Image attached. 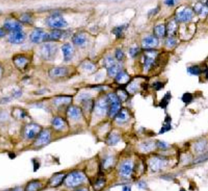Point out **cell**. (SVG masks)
<instances>
[{
    "mask_svg": "<svg viewBox=\"0 0 208 191\" xmlns=\"http://www.w3.org/2000/svg\"><path fill=\"white\" fill-rule=\"evenodd\" d=\"M57 45L54 43H46L42 45L40 50L41 57L46 61L53 60L57 53Z\"/></svg>",
    "mask_w": 208,
    "mask_h": 191,
    "instance_id": "obj_1",
    "label": "cell"
},
{
    "mask_svg": "<svg viewBox=\"0 0 208 191\" xmlns=\"http://www.w3.org/2000/svg\"><path fill=\"white\" fill-rule=\"evenodd\" d=\"M85 176L82 173L74 172L65 177L64 180L65 185L68 187H75L82 184L85 180Z\"/></svg>",
    "mask_w": 208,
    "mask_h": 191,
    "instance_id": "obj_2",
    "label": "cell"
},
{
    "mask_svg": "<svg viewBox=\"0 0 208 191\" xmlns=\"http://www.w3.org/2000/svg\"><path fill=\"white\" fill-rule=\"evenodd\" d=\"M47 25L51 28L59 29L66 27L68 25L67 21L60 14H53L46 20Z\"/></svg>",
    "mask_w": 208,
    "mask_h": 191,
    "instance_id": "obj_3",
    "label": "cell"
},
{
    "mask_svg": "<svg viewBox=\"0 0 208 191\" xmlns=\"http://www.w3.org/2000/svg\"><path fill=\"white\" fill-rule=\"evenodd\" d=\"M107 100L108 103L110 104V108L109 109L110 116L111 117L116 116L120 109V99L116 94H109L107 96Z\"/></svg>",
    "mask_w": 208,
    "mask_h": 191,
    "instance_id": "obj_4",
    "label": "cell"
},
{
    "mask_svg": "<svg viewBox=\"0 0 208 191\" xmlns=\"http://www.w3.org/2000/svg\"><path fill=\"white\" fill-rule=\"evenodd\" d=\"M42 127L36 124H29L24 128V136L27 139H32L37 137L42 131Z\"/></svg>",
    "mask_w": 208,
    "mask_h": 191,
    "instance_id": "obj_5",
    "label": "cell"
},
{
    "mask_svg": "<svg viewBox=\"0 0 208 191\" xmlns=\"http://www.w3.org/2000/svg\"><path fill=\"white\" fill-rule=\"evenodd\" d=\"M51 139V132L49 130H42L37 136L36 139L34 143L36 147H40L47 145Z\"/></svg>",
    "mask_w": 208,
    "mask_h": 191,
    "instance_id": "obj_6",
    "label": "cell"
},
{
    "mask_svg": "<svg viewBox=\"0 0 208 191\" xmlns=\"http://www.w3.org/2000/svg\"><path fill=\"white\" fill-rule=\"evenodd\" d=\"M30 39L34 44H40L48 40V34L42 29H36L31 34Z\"/></svg>",
    "mask_w": 208,
    "mask_h": 191,
    "instance_id": "obj_7",
    "label": "cell"
},
{
    "mask_svg": "<svg viewBox=\"0 0 208 191\" xmlns=\"http://www.w3.org/2000/svg\"><path fill=\"white\" fill-rule=\"evenodd\" d=\"M13 63L19 70L24 71L29 65V60L25 55H18L13 57Z\"/></svg>",
    "mask_w": 208,
    "mask_h": 191,
    "instance_id": "obj_8",
    "label": "cell"
},
{
    "mask_svg": "<svg viewBox=\"0 0 208 191\" xmlns=\"http://www.w3.org/2000/svg\"><path fill=\"white\" fill-rule=\"evenodd\" d=\"M108 110V101L107 99L100 98L99 100L94 106V111L96 116L99 117L104 116Z\"/></svg>",
    "mask_w": 208,
    "mask_h": 191,
    "instance_id": "obj_9",
    "label": "cell"
},
{
    "mask_svg": "<svg viewBox=\"0 0 208 191\" xmlns=\"http://www.w3.org/2000/svg\"><path fill=\"white\" fill-rule=\"evenodd\" d=\"M167 164V162L166 159L158 157H155L151 159L149 162L150 167L153 172H157L161 170L165 167Z\"/></svg>",
    "mask_w": 208,
    "mask_h": 191,
    "instance_id": "obj_10",
    "label": "cell"
},
{
    "mask_svg": "<svg viewBox=\"0 0 208 191\" xmlns=\"http://www.w3.org/2000/svg\"><path fill=\"white\" fill-rule=\"evenodd\" d=\"M193 17V12L189 8H185L179 12L176 15V20L178 22L189 21Z\"/></svg>",
    "mask_w": 208,
    "mask_h": 191,
    "instance_id": "obj_11",
    "label": "cell"
},
{
    "mask_svg": "<svg viewBox=\"0 0 208 191\" xmlns=\"http://www.w3.org/2000/svg\"><path fill=\"white\" fill-rule=\"evenodd\" d=\"M159 44V40L156 36H149L144 39L142 41V47L144 49H152L156 47Z\"/></svg>",
    "mask_w": 208,
    "mask_h": 191,
    "instance_id": "obj_12",
    "label": "cell"
},
{
    "mask_svg": "<svg viewBox=\"0 0 208 191\" xmlns=\"http://www.w3.org/2000/svg\"><path fill=\"white\" fill-rule=\"evenodd\" d=\"M68 69L64 67H53L49 71V75L53 78H62L67 76L68 73Z\"/></svg>",
    "mask_w": 208,
    "mask_h": 191,
    "instance_id": "obj_13",
    "label": "cell"
},
{
    "mask_svg": "<svg viewBox=\"0 0 208 191\" xmlns=\"http://www.w3.org/2000/svg\"><path fill=\"white\" fill-rule=\"evenodd\" d=\"M26 39V34L21 31L12 32L9 37V41L13 44H22Z\"/></svg>",
    "mask_w": 208,
    "mask_h": 191,
    "instance_id": "obj_14",
    "label": "cell"
},
{
    "mask_svg": "<svg viewBox=\"0 0 208 191\" xmlns=\"http://www.w3.org/2000/svg\"><path fill=\"white\" fill-rule=\"evenodd\" d=\"M4 26L7 30L12 32L19 31L22 29V26L19 22L12 20L5 21L4 24Z\"/></svg>",
    "mask_w": 208,
    "mask_h": 191,
    "instance_id": "obj_15",
    "label": "cell"
},
{
    "mask_svg": "<svg viewBox=\"0 0 208 191\" xmlns=\"http://www.w3.org/2000/svg\"><path fill=\"white\" fill-rule=\"evenodd\" d=\"M62 50L64 55V60L65 61H71L74 55V49L71 45L68 43L65 44L62 47Z\"/></svg>",
    "mask_w": 208,
    "mask_h": 191,
    "instance_id": "obj_16",
    "label": "cell"
},
{
    "mask_svg": "<svg viewBox=\"0 0 208 191\" xmlns=\"http://www.w3.org/2000/svg\"><path fill=\"white\" fill-rule=\"evenodd\" d=\"M132 172V162L130 161H124L121 166L120 174L123 177H128Z\"/></svg>",
    "mask_w": 208,
    "mask_h": 191,
    "instance_id": "obj_17",
    "label": "cell"
},
{
    "mask_svg": "<svg viewBox=\"0 0 208 191\" xmlns=\"http://www.w3.org/2000/svg\"><path fill=\"white\" fill-rule=\"evenodd\" d=\"M72 42L75 45L82 47L86 44L87 37L85 34L78 32L73 36Z\"/></svg>",
    "mask_w": 208,
    "mask_h": 191,
    "instance_id": "obj_18",
    "label": "cell"
},
{
    "mask_svg": "<svg viewBox=\"0 0 208 191\" xmlns=\"http://www.w3.org/2000/svg\"><path fill=\"white\" fill-rule=\"evenodd\" d=\"M155 55L154 53L148 52L144 56V68L145 71L148 70L155 62Z\"/></svg>",
    "mask_w": 208,
    "mask_h": 191,
    "instance_id": "obj_19",
    "label": "cell"
},
{
    "mask_svg": "<svg viewBox=\"0 0 208 191\" xmlns=\"http://www.w3.org/2000/svg\"><path fill=\"white\" fill-rule=\"evenodd\" d=\"M81 111L80 108L77 106H70L68 109V116L72 120H78L81 117Z\"/></svg>",
    "mask_w": 208,
    "mask_h": 191,
    "instance_id": "obj_20",
    "label": "cell"
},
{
    "mask_svg": "<svg viewBox=\"0 0 208 191\" xmlns=\"http://www.w3.org/2000/svg\"><path fill=\"white\" fill-rule=\"evenodd\" d=\"M208 142L206 140H199L194 145V148L197 153H203L207 148Z\"/></svg>",
    "mask_w": 208,
    "mask_h": 191,
    "instance_id": "obj_21",
    "label": "cell"
},
{
    "mask_svg": "<svg viewBox=\"0 0 208 191\" xmlns=\"http://www.w3.org/2000/svg\"><path fill=\"white\" fill-rule=\"evenodd\" d=\"M65 177L63 174H57L54 175L50 180L49 184L52 187H57L64 181Z\"/></svg>",
    "mask_w": 208,
    "mask_h": 191,
    "instance_id": "obj_22",
    "label": "cell"
},
{
    "mask_svg": "<svg viewBox=\"0 0 208 191\" xmlns=\"http://www.w3.org/2000/svg\"><path fill=\"white\" fill-rule=\"evenodd\" d=\"M42 188V183L39 180H32L26 186L24 191H38Z\"/></svg>",
    "mask_w": 208,
    "mask_h": 191,
    "instance_id": "obj_23",
    "label": "cell"
},
{
    "mask_svg": "<svg viewBox=\"0 0 208 191\" xmlns=\"http://www.w3.org/2000/svg\"><path fill=\"white\" fill-rule=\"evenodd\" d=\"M72 98L68 96L58 97L54 100V104L57 106H62L64 105H68L71 103Z\"/></svg>",
    "mask_w": 208,
    "mask_h": 191,
    "instance_id": "obj_24",
    "label": "cell"
},
{
    "mask_svg": "<svg viewBox=\"0 0 208 191\" xmlns=\"http://www.w3.org/2000/svg\"><path fill=\"white\" fill-rule=\"evenodd\" d=\"M129 118L128 113L126 111L123 110L119 111L116 116V121L118 124H124L127 122Z\"/></svg>",
    "mask_w": 208,
    "mask_h": 191,
    "instance_id": "obj_25",
    "label": "cell"
},
{
    "mask_svg": "<svg viewBox=\"0 0 208 191\" xmlns=\"http://www.w3.org/2000/svg\"><path fill=\"white\" fill-rule=\"evenodd\" d=\"M120 140V136L119 134L115 132H111L108 137L107 142L110 145H115L117 144Z\"/></svg>",
    "mask_w": 208,
    "mask_h": 191,
    "instance_id": "obj_26",
    "label": "cell"
},
{
    "mask_svg": "<svg viewBox=\"0 0 208 191\" xmlns=\"http://www.w3.org/2000/svg\"><path fill=\"white\" fill-rule=\"evenodd\" d=\"M129 76L124 71H120L116 76V80L119 84H126L129 81Z\"/></svg>",
    "mask_w": 208,
    "mask_h": 191,
    "instance_id": "obj_27",
    "label": "cell"
},
{
    "mask_svg": "<svg viewBox=\"0 0 208 191\" xmlns=\"http://www.w3.org/2000/svg\"><path fill=\"white\" fill-rule=\"evenodd\" d=\"M52 125L53 127L57 130H62L65 126L64 120L60 117H55L53 120Z\"/></svg>",
    "mask_w": 208,
    "mask_h": 191,
    "instance_id": "obj_28",
    "label": "cell"
},
{
    "mask_svg": "<svg viewBox=\"0 0 208 191\" xmlns=\"http://www.w3.org/2000/svg\"><path fill=\"white\" fill-rule=\"evenodd\" d=\"M195 10L200 16H206L208 13V7L200 4L198 3L195 6Z\"/></svg>",
    "mask_w": 208,
    "mask_h": 191,
    "instance_id": "obj_29",
    "label": "cell"
},
{
    "mask_svg": "<svg viewBox=\"0 0 208 191\" xmlns=\"http://www.w3.org/2000/svg\"><path fill=\"white\" fill-rule=\"evenodd\" d=\"M166 27L162 24L156 26L154 29V32L156 37H163L166 34Z\"/></svg>",
    "mask_w": 208,
    "mask_h": 191,
    "instance_id": "obj_30",
    "label": "cell"
},
{
    "mask_svg": "<svg viewBox=\"0 0 208 191\" xmlns=\"http://www.w3.org/2000/svg\"><path fill=\"white\" fill-rule=\"evenodd\" d=\"M63 35V32L60 30H54L48 34V40L56 41L60 39Z\"/></svg>",
    "mask_w": 208,
    "mask_h": 191,
    "instance_id": "obj_31",
    "label": "cell"
},
{
    "mask_svg": "<svg viewBox=\"0 0 208 191\" xmlns=\"http://www.w3.org/2000/svg\"><path fill=\"white\" fill-rule=\"evenodd\" d=\"M155 144L152 142H145L140 145V149L142 151H150L154 149Z\"/></svg>",
    "mask_w": 208,
    "mask_h": 191,
    "instance_id": "obj_32",
    "label": "cell"
},
{
    "mask_svg": "<svg viewBox=\"0 0 208 191\" xmlns=\"http://www.w3.org/2000/svg\"><path fill=\"white\" fill-rule=\"evenodd\" d=\"M107 70L108 74L110 76H115L118 74L119 72L121 71V65L116 63Z\"/></svg>",
    "mask_w": 208,
    "mask_h": 191,
    "instance_id": "obj_33",
    "label": "cell"
},
{
    "mask_svg": "<svg viewBox=\"0 0 208 191\" xmlns=\"http://www.w3.org/2000/svg\"><path fill=\"white\" fill-rule=\"evenodd\" d=\"M81 67L86 72H92L95 69V65L90 62H84L81 65Z\"/></svg>",
    "mask_w": 208,
    "mask_h": 191,
    "instance_id": "obj_34",
    "label": "cell"
},
{
    "mask_svg": "<svg viewBox=\"0 0 208 191\" xmlns=\"http://www.w3.org/2000/svg\"><path fill=\"white\" fill-rule=\"evenodd\" d=\"M188 71L189 73L192 75H199L201 74L202 72L201 68L200 67L194 65V66H191L188 67Z\"/></svg>",
    "mask_w": 208,
    "mask_h": 191,
    "instance_id": "obj_35",
    "label": "cell"
},
{
    "mask_svg": "<svg viewBox=\"0 0 208 191\" xmlns=\"http://www.w3.org/2000/svg\"><path fill=\"white\" fill-rule=\"evenodd\" d=\"M91 98V94L88 92H82L77 97V100L78 101H88Z\"/></svg>",
    "mask_w": 208,
    "mask_h": 191,
    "instance_id": "obj_36",
    "label": "cell"
},
{
    "mask_svg": "<svg viewBox=\"0 0 208 191\" xmlns=\"http://www.w3.org/2000/svg\"><path fill=\"white\" fill-rule=\"evenodd\" d=\"M104 63L105 67L107 69H108L111 67L113 66L115 64H116V63L115 62V60L111 56H107V57H106L105 58V59H104Z\"/></svg>",
    "mask_w": 208,
    "mask_h": 191,
    "instance_id": "obj_37",
    "label": "cell"
},
{
    "mask_svg": "<svg viewBox=\"0 0 208 191\" xmlns=\"http://www.w3.org/2000/svg\"><path fill=\"white\" fill-rule=\"evenodd\" d=\"M138 84L136 82H131L127 87V90L129 91V92L131 93V94H134L135 92H137L138 90Z\"/></svg>",
    "mask_w": 208,
    "mask_h": 191,
    "instance_id": "obj_38",
    "label": "cell"
},
{
    "mask_svg": "<svg viewBox=\"0 0 208 191\" xmlns=\"http://www.w3.org/2000/svg\"><path fill=\"white\" fill-rule=\"evenodd\" d=\"M177 28V25L175 21H171L169 23L168 27H167V32L169 34H173Z\"/></svg>",
    "mask_w": 208,
    "mask_h": 191,
    "instance_id": "obj_39",
    "label": "cell"
},
{
    "mask_svg": "<svg viewBox=\"0 0 208 191\" xmlns=\"http://www.w3.org/2000/svg\"><path fill=\"white\" fill-rule=\"evenodd\" d=\"M193 99V96L190 93H186L183 95V97H182V100L183 101L184 103L188 104L189 103L192 101Z\"/></svg>",
    "mask_w": 208,
    "mask_h": 191,
    "instance_id": "obj_40",
    "label": "cell"
},
{
    "mask_svg": "<svg viewBox=\"0 0 208 191\" xmlns=\"http://www.w3.org/2000/svg\"><path fill=\"white\" fill-rule=\"evenodd\" d=\"M124 29V26H123L116 27V28H115L114 29L113 34H115V36L117 37H121L122 35Z\"/></svg>",
    "mask_w": 208,
    "mask_h": 191,
    "instance_id": "obj_41",
    "label": "cell"
},
{
    "mask_svg": "<svg viewBox=\"0 0 208 191\" xmlns=\"http://www.w3.org/2000/svg\"><path fill=\"white\" fill-rule=\"evenodd\" d=\"M105 185V180L104 179H99L94 185V188L96 190L101 189L103 186Z\"/></svg>",
    "mask_w": 208,
    "mask_h": 191,
    "instance_id": "obj_42",
    "label": "cell"
},
{
    "mask_svg": "<svg viewBox=\"0 0 208 191\" xmlns=\"http://www.w3.org/2000/svg\"><path fill=\"white\" fill-rule=\"evenodd\" d=\"M208 159V153L203 154L202 155L200 156L197 159H195V161H194L195 164H199L200 162H202Z\"/></svg>",
    "mask_w": 208,
    "mask_h": 191,
    "instance_id": "obj_43",
    "label": "cell"
},
{
    "mask_svg": "<svg viewBox=\"0 0 208 191\" xmlns=\"http://www.w3.org/2000/svg\"><path fill=\"white\" fill-rule=\"evenodd\" d=\"M124 57V53L121 49L116 50L115 52V58L118 61H121Z\"/></svg>",
    "mask_w": 208,
    "mask_h": 191,
    "instance_id": "obj_44",
    "label": "cell"
},
{
    "mask_svg": "<svg viewBox=\"0 0 208 191\" xmlns=\"http://www.w3.org/2000/svg\"><path fill=\"white\" fill-rule=\"evenodd\" d=\"M176 44V40L175 39L172 38V37H169V39H167L166 42V45L167 47L169 48H172L173 47H174Z\"/></svg>",
    "mask_w": 208,
    "mask_h": 191,
    "instance_id": "obj_45",
    "label": "cell"
},
{
    "mask_svg": "<svg viewBox=\"0 0 208 191\" xmlns=\"http://www.w3.org/2000/svg\"><path fill=\"white\" fill-rule=\"evenodd\" d=\"M113 162V159L111 157H108L107 158H106L104 162V166L105 169L109 167L110 166H111L112 165Z\"/></svg>",
    "mask_w": 208,
    "mask_h": 191,
    "instance_id": "obj_46",
    "label": "cell"
},
{
    "mask_svg": "<svg viewBox=\"0 0 208 191\" xmlns=\"http://www.w3.org/2000/svg\"><path fill=\"white\" fill-rule=\"evenodd\" d=\"M118 97H119V98L120 100L124 101V100H126L127 99V94L124 91H123V90H119V92H118Z\"/></svg>",
    "mask_w": 208,
    "mask_h": 191,
    "instance_id": "obj_47",
    "label": "cell"
},
{
    "mask_svg": "<svg viewBox=\"0 0 208 191\" xmlns=\"http://www.w3.org/2000/svg\"><path fill=\"white\" fill-rule=\"evenodd\" d=\"M157 145L161 149H166L168 147V145L166 142L162 141H159L157 143Z\"/></svg>",
    "mask_w": 208,
    "mask_h": 191,
    "instance_id": "obj_48",
    "label": "cell"
},
{
    "mask_svg": "<svg viewBox=\"0 0 208 191\" xmlns=\"http://www.w3.org/2000/svg\"><path fill=\"white\" fill-rule=\"evenodd\" d=\"M21 18H22V21L24 22H26L27 23H29L30 22H31V17L28 15H23L21 17Z\"/></svg>",
    "mask_w": 208,
    "mask_h": 191,
    "instance_id": "obj_49",
    "label": "cell"
},
{
    "mask_svg": "<svg viewBox=\"0 0 208 191\" xmlns=\"http://www.w3.org/2000/svg\"><path fill=\"white\" fill-rule=\"evenodd\" d=\"M139 52V50L138 48H132L130 50V53L132 56H135Z\"/></svg>",
    "mask_w": 208,
    "mask_h": 191,
    "instance_id": "obj_50",
    "label": "cell"
},
{
    "mask_svg": "<svg viewBox=\"0 0 208 191\" xmlns=\"http://www.w3.org/2000/svg\"><path fill=\"white\" fill-rule=\"evenodd\" d=\"M170 95H166V97H164V100H162V103L163 106H166L168 104V102H169V100H170Z\"/></svg>",
    "mask_w": 208,
    "mask_h": 191,
    "instance_id": "obj_51",
    "label": "cell"
},
{
    "mask_svg": "<svg viewBox=\"0 0 208 191\" xmlns=\"http://www.w3.org/2000/svg\"><path fill=\"white\" fill-rule=\"evenodd\" d=\"M170 129V124H167L166 125H164L163 127L162 128V129L161 130V133H164L166 131H168Z\"/></svg>",
    "mask_w": 208,
    "mask_h": 191,
    "instance_id": "obj_52",
    "label": "cell"
},
{
    "mask_svg": "<svg viewBox=\"0 0 208 191\" xmlns=\"http://www.w3.org/2000/svg\"><path fill=\"white\" fill-rule=\"evenodd\" d=\"M164 3L169 6H172L175 4V0H165Z\"/></svg>",
    "mask_w": 208,
    "mask_h": 191,
    "instance_id": "obj_53",
    "label": "cell"
},
{
    "mask_svg": "<svg viewBox=\"0 0 208 191\" xmlns=\"http://www.w3.org/2000/svg\"><path fill=\"white\" fill-rule=\"evenodd\" d=\"M163 87V84L161 82H156L154 84V87L156 89V90H159L161 89L162 87Z\"/></svg>",
    "mask_w": 208,
    "mask_h": 191,
    "instance_id": "obj_54",
    "label": "cell"
},
{
    "mask_svg": "<svg viewBox=\"0 0 208 191\" xmlns=\"http://www.w3.org/2000/svg\"><path fill=\"white\" fill-rule=\"evenodd\" d=\"M139 188H140L142 189H144L146 187V184H145V182L141 181L139 183Z\"/></svg>",
    "mask_w": 208,
    "mask_h": 191,
    "instance_id": "obj_55",
    "label": "cell"
},
{
    "mask_svg": "<svg viewBox=\"0 0 208 191\" xmlns=\"http://www.w3.org/2000/svg\"><path fill=\"white\" fill-rule=\"evenodd\" d=\"M5 31L4 29L0 28V38L3 37L4 36H5Z\"/></svg>",
    "mask_w": 208,
    "mask_h": 191,
    "instance_id": "obj_56",
    "label": "cell"
},
{
    "mask_svg": "<svg viewBox=\"0 0 208 191\" xmlns=\"http://www.w3.org/2000/svg\"><path fill=\"white\" fill-rule=\"evenodd\" d=\"M122 191H131V188L127 186H126L123 188Z\"/></svg>",
    "mask_w": 208,
    "mask_h": 191,
    "instance_id": "obj_57",
    "label": "cell"
},
{
    "mask_svg": "<svg viewBox=\"0 0 208 191\" xmlns=\"http://www.w3.org/2000/svg\"><path fill=\"white\" fill-rule=\"evenodd\" d=\"M12 191H22V189L21 188H16L14 189H11Z\"/></svg>",
    "mask_w": 208,
    "mask_h": 191,
    "instance_id": "obj_58",
    "label": "cell"
},
{
    "mask_svg": "<svg viewBox=\"0 0 208 191\" xmlns=\"http://www.w3.org/2000/svg\"><path fill=\"white\" fill-rule=\"evenodd\" d=\"M2 73V68L0 67V76H1Z\"/></svg>",
    "mask_w": 208,
    "mask_h": 191,
    "instance_id": "obj_59",
    "label": "cell"
},
{
    "mask_svg": "<svg viewBox=\"0 0 208 191\" xmlns=\"http://www.w3.org/2000/svg\"><path fill=\"white\" fill-rule=\"evenodd\" d=\"M88 191L87 189H80V190H78V191Z\"/></svg>",
    "mask_w": 208,
    "mask_h": 191,
    "instance_id": "obj_60",
    "label": "cell"
},
{
    "mask_svg": "<svg viewBox=\"0 0 208 191\" xmlns=\"http://www.w3.org/2000/svg\"><path fill=\"white\" fill-rule=\"evenodd\" d=\"M206 78H208V72H207V73H206Z\"/></svg>",
    "mask_w": 208,
    "mask_h": 191,
    "instance_id": "obj_61",
    "label": "cell"
},
{
    "mask_svg": "<svg viewBox=\"0 0 208 191\" xmlns=\"http://www.w3.org/2000/svg\"><path fill=\"white\" fill-rule=\"evenodd\" d=\"M206 4H207V6H208V0H207V2H206Z\"/></svg>",
    "mask_w": 208,
    "mask_h": 191,
    "instance_id": "obj_62",
    "label": "cell"
},
{
    "mask_svg": "<svg viewBox=\"0 0 208 191\" xmlns=\"http://www.w3.org/2000/svg\"><path fill=\"white\" fill-rule=\"evenodd\" d=\"M11 191V189H10V190H6V191Z\"/></svg>",
    "mask_w": 208,
    "mask_h": 191,
    "instance_id": "obj_63",
    "label": "cell"
}]
</instances>
